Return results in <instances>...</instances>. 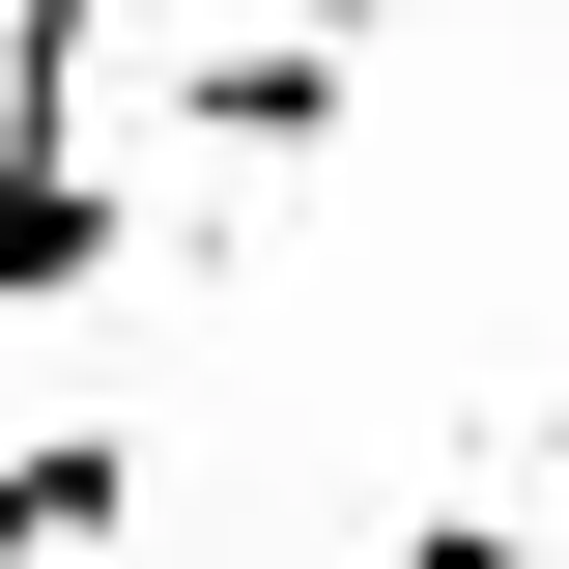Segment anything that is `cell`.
I'll use <instances>...</instances> for the list:
<instances>
[{
    "mask_svg": "<svg viewBox=\"0 0 569 569\" xmlns=\"http://www.w3.org/2000/svg\"><path fill=\"white\" fill-rule=\"evenodd\" d=\"M171 114L228 142V171H284V142H342V29H200V86Z\"/></svg>",
    "mask_w": 569,
    "mask_h": 569,
    "instance_id": "cell-1",
    "label": "cell"
}]
</instances>
